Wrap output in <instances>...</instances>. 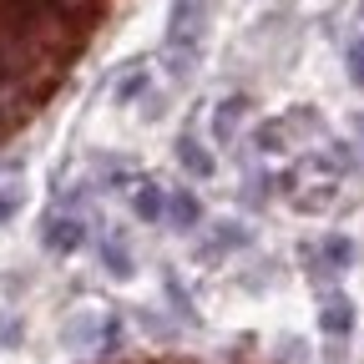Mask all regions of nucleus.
<instances>
[{
  "label": "nucleus",
  "mask_w": 364,
  "mask_h": 364,
  "mask_svg": "<svg viewBox=\"0 0 364 364\" xmlns=\"http://www.w3.org/2000/svg\"><path fill=\"white\" fill-rule=\"evenodd\" d=\"M318 318H324L329 334H349V329H354V304H349L344 294H329V304H324V314H318Z\"/></svg>",
  "instance_id": "obj_1"
},
{
  "label": "nucleus",
  "mask_w": 364,
  "mask_h": 364,
  "mask_svg": "<svg viewBox=\"0 0 364 364\" xmlns=\"http://www.w3.org/2000/svg\"><path fill=\"white\" fill-rule=\"evenodd\" d=\"M177 157L188 162V172H193V177H208V172H213V157H203V152H198L193 136H182V142H177Z\"/></svg>",
  "instance_id": "obj_2"
},
{
  "label": "nucleus",
  "mask_w": 364,
  "mask_h": 364,
  "mask_svg": "<svg viewBox=\"0 0 364 364\" xmlns=\"http://www.w3.org/2000/svg\"><path fill=\"white\" fill-rule=\"evenodd\" d=\"M136 213H142V218H162V213H167V193L142 188V193H136Z\"/></svg>",
  "instance_id": "obj_3"
},
{
  "label": "nucleus",
  "mask_w": 364,
  "mask_h": 364,
  "mask_svg": "<svg viewBox=\"0 0 364 364\" xmlns=\"http://www.w3.org/2000/svg\"><path fill=\"white\" fill-rule=\"evenodd\" d=\"M167 213H172V218H177L182 228H193V218H198V208H193V198H182V193H177V198L167 193Z\"/></svg>",
  "instance_id": "obj_4"
},
{
  "label": "nucleus",
  "mask_w": 364,
  "mask_h": 364,
  "mask_svg": "<svg viewBox=\"0 0 364 364\" xmlns=\"http://www.w3.org/2000/svg\"><path fill=\"white\" fill-rule=\"evenodd\" d=\"M56 233H46V243L51 248H71V243H81V233H76V223H51Z\"/></svg>",
  "instance_id": "obj_5"
},
{
  "label": "nucleus",
  "mask_w": 364,
  "mask_h": 364,
  "mask_svg": "<svg viewBox=\"0 0 364 364\" xmlns=\"http://www.w3.org/2000/svg\"><path fill=\"white\" fill-rule=\"evenodd\" d=\"M349 81H354V86H364V41H354V46H349Z\"/></svg>",
  "instance_id": "obj_6"
},
{
  "label": "nucleus",
  "mask_w": 364,
  "mask_h": 364,
  "mask_svg": "<svg viewBox=\"0 0 364 364\" xmlns=\"http://www.w3.org/2000/svg\"><path fill=\"white\" fill-rule=\"evenodd\" d=\"M324 253H329L334 263H349V238H329V243H324Z\"/></svg>",
  "instance_id": "obj_7"
},
{
  "label": "nucleus",
  "mask_w": 364,
  "mask_h": 364,
  "mask_svg": "<svg viewBox=\"0 0 364 364\" xmlns=\"http://www.w3.org/2000/svg\"><path fill=\"white\" fill-rule=\"evenodd\" d=\"M11 208H16V203H11V198H0V218H6V213H11Z\"/></svg>",
  "instance_id": "obj_8"
},
{
  "label": "nucleus",
  "mask_w": 364,
  "mask_h": 364,
  "mask_svg": "<svg viewBox=\"0 0 364 364\" xmlns=\"http://www.w3.org/2000/svg\"><path fill=\"white\" fill-rule=\"evenodd\" d=\"M359 16H364V6H359Z\"/></svg>",
  "instance_id": "obj_9"
}]
</instances>
